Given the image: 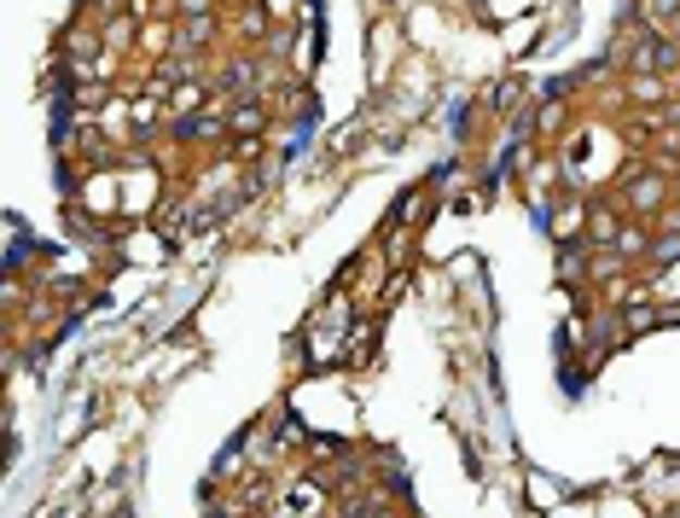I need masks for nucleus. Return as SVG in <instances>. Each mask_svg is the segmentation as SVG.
<instances>
[{
    "instance_id": "f257e3e1",
    "label": "nucleus",
    "mask_w": 680,
    "mask_h": 518,
    "mask_svg": "<svg viewBox=\"0 0 680 518\" xmlns=\"http://www.w3.org/2000/svg\"><path fill=\"white\" fill-rule=\"evenodd\" d=\"M622 205H628V215H663L669 210V181L663 175H628L622 181Z\"/></svg>"
},
{
    "instance_id": "f03ea898",
    "label": "nucleus",
    "mask_w": 680,
    "mask_h": 518,
    "mask_svg": "<svg viewBox=\"0 0 680 518\" xmlns=\"http://www.w3.org/2000/svg\"><path fill=\"white\" fill-rule=\"evenodd\" d=\"M610 257H622V262L652 257V233H645V222H622L617 239H610Z\"/></svg>"
},
{
    "instance_id": "7ed1b4c3",
    "label": "nucleus",
    "mask_w": 680,
    "mask_h": 518,
    "mask_svg": "<svg viewBox=\"0 0 680 518\" xmlns=\"http://www.w3.org/2000/svg\"><path fill=\"white\" fill-rule=\"evenodd\" d=\"M215 82H221V88H227L233 99H257V64H245V59H233Z\"/></svg>"
},
{
    "instance_id": "20e7f679",
    "label": "nucleus",
    "mask_w": 680,
    "mask_h": 518,
    "mask_svg": "<svg viewBox=\"0 0 680 518\" xmlns=\"http://www.w3.org/2000/svg\"><path fill=\"white\" fill-rule=\"evenodd\" d=\"M628 99H640V106H669V82L652 76V71H634L628 76Z\"/></svg>"
},
{
    "instance_id": "39448f33",
    "label": "nucleus",
    "mask_w": 680,
    "mask_h": 518,
    "mask_svg": "<svg viewBox=\"0 0 680 518\" xmlns=\"http://www.w3.org/2000/svg\"><path fill=\"white\" fill-rule=\"evenodd\" d=\"M227 128H233V135H245V140H257L262 128H268V111L257 106V99H245V106H239V111L227 116Z\"/></svg>"
},
{
    "instance_id": "423d86ee",
    "label": "nucleus",
    "mask_w": 680,
    "mask_h": 518,
    "mask_svg": "<svg viewBox=\"0 0 680 518\" xmlns=\"http://www.w3.org/2000/svg\"><path fill=\"white\" fill-rule=\"evenodd\" d=\"M64 53H71L76 64H88V59L99 53V29H94V24H76L71 36H64Z\"/></svg>"
},
{
    "instance_id": "0eeeda50",
    "label": "nucleus",
    "mask_w": 680,
    "mask_h": 518,
    "mask_svg": "<svg viewBox=\"0 0 680 518\" xmlns=\"http://www.w3.org/2000/svg\"><path fill=\"white\" fill-rule=\"evenodd\" d=\"M210 18H186V29H175V53H198L203 41H210Z\"/></svg>"
},
{
    "instance_id": "6e6552de",
    "label": "nucleus",
    "mask_w": 680,
    "mask_h": 518,
    "mask_svg": "<svg viewBox=\"0 0 680 518\" xmlns=\"http://www.w3.org/2000/svg\"><path fill=\"white\" fill-rule=\"evenodd\" d=\"M675 257H680V233H657V239H652V262H657V269H669Z\"/></svg>"
},
{
    "instance_id": "1a4fd4ad",
    "label": "nucleus",
    "mask_w": 680,
    "mask_h": 518,
    "mask_svg": "<svg viewBox=\"0 0 680 518\" xmlns=\"http://www.w3.org/2000/svg\"><path fill=\"white\" fill-rule=\"evenodd\" d=\"M181 135H186V140H215V135H221V123H215V116H186Z\"/></svg>"
},
{
    "instance_id": "9d476101",
    "label": "nucleus",
    "mask_w": 680,
    "mask_h": 518,
    "mask_svg": "<svg viewBox=\"0 0 680 518\" xmlns=\"http://www.w3.org/2000/svg\"><path fill=\"white\" fill-rule=\"evenodd\" d=\"M198 106V82H181L175 88V111H193Z\"/></svg>"
},
{
    "instance_id": "9b49d317",
    "label": "nucleus",
    "mask_w": 680,
    "mask_h": 518,
    "mask_svg": "<svg viewBox=\"0 0 680 518\" xmlns=\"http://www.w3.org/2000/svg\"><path fill=\"white\" fill-rule=\"evenodd\" d=\"M652 12H657V18H669V24H680V0H652Z\"/></svg>"
},
{
    "instance_id": "f8f14e48",
    "label": "nucleus",
    "mask_w": 680,
    "mask_h": 518,
    "mask_svg": "<svg viewBox=\"0 0 680 518\" xmlns=\"http://www.w3.org/2000/svg\"><path fill=\"white\" fill-rule=\"evenodd\" d=\"M210 7H215V0H181L186 18H210Z\"/></svg>"
},
{
    "instance_id": "ddd939ff",
    "label": "nucleus",
    "mask_w": 680,
    "mask_h": 518,
    "mask_svg": "<svg viewBox=\"0 0 680 518\" xmlns=\"http://www.w3.org/2000/svg\"><path fill=\"white\" fill-rule=\"evenodd\" d=\"M663 233H680V205H669V210H663Z\"/></svg>"
},
{
    "instance_id": "4468645a",
    "label": "nucleus",
    "mask_w": 680,
    "mask_h": 518,
    "mask_svg": "<svg viewBox=\"0 0 680 518\" xmlns=\"http://www.w3.org/2000/svg\"><path fill=\"white\" fill-rule=\"evenodd\" d=\"M669 36H675V41H680V24H669Z\"/></svg>"
},
{
    "instance_id": "2eb2a0df",
    "label": "nucleus",
    "mask_w": 680,
    "mask_h": 518,
    "mask_svg": "<svg viewBox=\"0 0 680 518\" xmlns=\"http://www.w3.org/2000/svg\"><path fill=\"white\" fill-rule=\"evenodd\" d=\"M675 193H680V187H675Z\"/></svg>"
}]
</instances>
